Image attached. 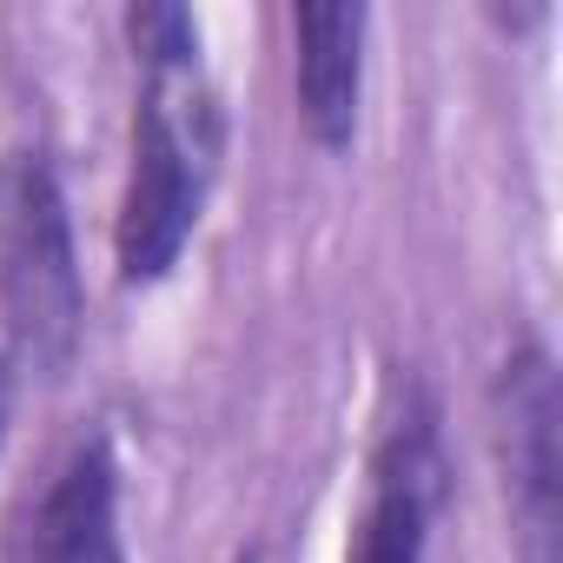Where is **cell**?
<instances>
[{
	"mask_svg": "<svg viewBox=\"0 0 563 563\" xmlns=\"http://www.w3.org/2000/svg\"><path fill=\"white\" fill-rule=\"evenodd\" d=\"M225 159V107L206 80V60L146 67L133 113V166L113 219V265L126 286H159L179 265Z\"/></svg>",
	"mask_w": 563,
	"mask_h": 563,
	"instance_id": "1",
	"label": "cell"
},
{
	"mask_svg": "<svg viewBox=\"0 0 563 563\" xmlns=\"http://www.w3.org/2000/svg\"><path fill=\"white\" fill-rule=\"evenodd\" d=\"M0 319H8L14 358L34 372H60L80 345L87 292L74 265V225L41 153L0 159Z\"/></svg>",
	"mask_w": 563,
	"mask_h": 563,
	"instance_id": "2",
	"label": "cell"
},
{
	"mask_svg": "<svg viewBox=\"0 0 563 563\" xmlns=\"http://www.w3.org/2000/svg\"><path fill=\"white\" fill-rule=\"evenodd\" d=\"M563 398L543 345H523L497 372V451L523 537V563H563Z\"/></svg>",
	"mask_w": 563,
	"mask_h": 563,
	"instance_id": "3",
	"label": "cell"
},
{
	"mask_svg": "<svg viewBox=\"0 0 563 563\" xmlns=\"http://www.w3.org/2000/svg\"><path fill=\"white\" fill-rule=\"evenodd\" d=\"M444 504V451H438V418L431 405L405 385V405L385 418L378 451H372V484L365 510L352 523L345 563H424L431 523Z\"/></svg>",
	"mask_w": 563,
	"mask_h": 563,
	"instance_id": "4",
	"label": "cell"
},
{
	"mask_svg": "<svg viewBox=\"0 0 563 563\" xmlns=\"http://www.w3.org/2000/svg\"><path fill=\"white\" fill-rule=\"evenodd\" d=\"M8 563H126L120 550V464L107 431H87L47 490L14 517Z\"/></svg>",
	"mask_w": 563,
	"mask_h": 563,
	"instance_id": "5",
	"label": "cell"
},
{
	"mask_svg": "<svg viewBox=\"0 0 563 563\" xmlns=\"http://www.w3.org/2000/svg\"><path fill=\"white\" fill-rule=\"evenodd\" d=\"M365 27L372 14L352 0H312L292 14V41H299V120L325 153H345L358 140V93H365Z\"/></svg>",
	"mask_w": 563,
	"mask_h": 563,
	"instance_id": "6",
	"label": "cell"
},
{
	"mask_svg": "<svg viewBox=\"0 0 563 563\" xmlns=\"http://www.w3.org/2000/svg\"><path fill=\"white\" fill-rule=\"evenodd\" d=\"M126 41L140 67H173V60H199V14L192 8H126Z\"/></svg>",
	"mask_w": 563,
	"mask_h": 563,
	"instance_id": "7",
	"label": "cell"
},
{
	"mask_svg": "<svg viewBox=\"0 0 563 563\" xmlns=\"http://www.w3.org/2000/svg\"><path fill=\"white\" fill-rule=\"evenodd\" d=\"M239 563H299V556H292L286 543H272V537H265V543H252V550H239Z\"/></svg>",
	"mask_w": 563,
	"mask_h": 563,
	"instance_id": "8",
	"label": "cell"
},
{
	"mask_svg": "<svg viewBox=\"0 0 563 563\" xmlns=\"http://www.w3.org/2000/svg\"><path fill=\"white\" fill-rule=\"evenodd\" d=\"M8 405H14V358L0 352V438H8Z\"/></svg>",
	"mask_w": 563,
	"mask_h": 563,
	"instance_id": "9",
	"label": "cell"
}]
</instances>
